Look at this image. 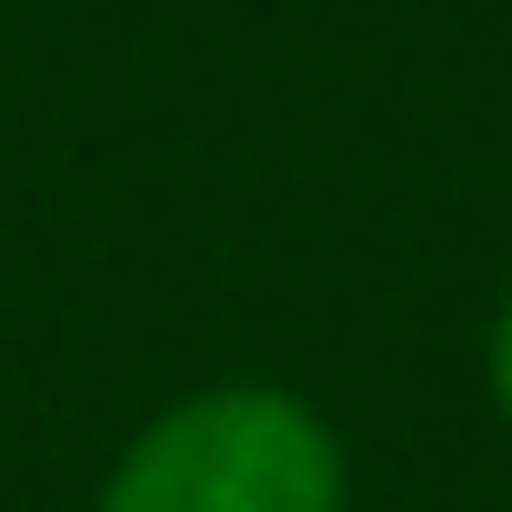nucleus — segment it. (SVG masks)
<instances>
[{
	"label": "nucleus",
	"mask_w": 512,
	"mask_h": 512,
	"mask_svg": "<svg viewBox=\"0 0 512 512\" xmlns=\"http://www.w3.org/2000/svg\"><path fill=\"white\" fill-rule=\"evenodd\" d=\"M91 512H352V442L292 382H201L101 462Z\"/></svg>",
	"instance_id": "obj_1"
},
{
	"label": "nucleus",
	"mask_w": 512,
	"mask_h": 512,
	"mask_svg": "<svg viewBox=\"0 0 512 512\" xmlns=\"http://www.w3.org/2000/svg\"><path fill=\"white\" fill-rule=\"evenodd\" d=\"M482 382H492V412H502V442H512V282L492 302V342H482Z\"/></svg>",
	"instance_id": "obj_2"
},
{
	"label": "nucleus",
	"mask_w": 512,
	"mask_h": 512,
	"mask_svg": "<svg viewBox=\"0 0 512 512\" xmlns=\"http://www.w3.org/2000/svg\"><path fill=\"white\" fill-rule=\"evenodd\" d=\"M502 512H512V502H502Z\"/></svg>",
	"instance_id": "obj_3"
}]
</instances>
